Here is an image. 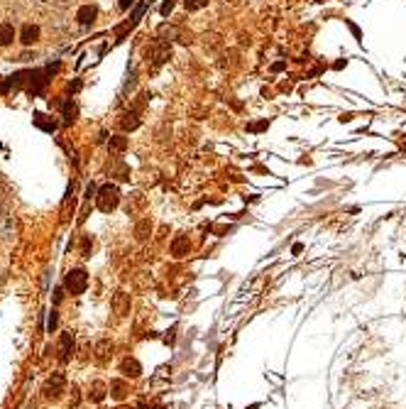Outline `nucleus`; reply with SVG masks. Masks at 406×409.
I'll return each instance as SVG.
<instances>
[{"instance_id": "f257e3e1", "label": "nucleus", "mask_w": 406, "mask_h": 409, "mask_svg": "<svg viewBox=\"0 0 406 409\" xmlns=\"http://www.w3.org/2000/svg\"><path fill=\"white\" fill-rule=\"evenodd\" d=\"M118 204H120V191H118V186H115V184L101 186V191H98V208H101L103 213H110Z\"/></svg>"}, {"instance_id": "4be33fe9", "label": "nucleus", "mask_w": 406, "mask_h": 409, "mask_svg": "<svg viewBox=\"0 0 406 409\" xmlns=\"http://www.w3.org/2000/svg\"><path fill=\"white\" fill-rule=\"evenodd\" d=\"M118 5H120V7H123V10H128V7H130V5H133V0H118Z\"/></svg>"}, {"instance_id": "39448f33", "label": "nucleus", "mask_w": 406, "mask_h": 409, "mask_svg": "<svg viewBox=\"0 0 406 409\" xmlns=\"http://www.w3.org/2000/svg\"><path fill=\"white\" fill-rule=\"evenodd\" d=\"M96 15H98V10H96L93 5H83V7H78V12H76V20H78V25H83V27H91V25H93V20H96Z\"/></svg>"}, {"instance_id": "423d86ee", "label": "nucleus", "mask_w": 406, "mask_h": 409, "mask_svg": "<svg viewBox=\"0 0 406 409\" xmlns=\"http://www.w3.org/2000/svg\"><path fill=\"white\" fill-rule=\"evenodd\" d=\"M110 355H113V343L108 341V338L96 343V360H98V363H108Z\"/></svg>"}, {"instance_id": "f8f14e48", "label": "nucleus", "mask_w": 406, "mask_h": 409, "mask_svg": "<svg viewBox=\"0 0 406 409\" xmlns=\"http://www.w3.org/2000/svg\"><path fill=\"white\" fill-rule=\"evenodd\" d=\"M147 7H149V0H142L135 10H133V15H130V27H135L137 22H139V17L144 15V10H147Z\"/></svg>"}, {"instance_id": "0eeeda50", "label": "nucleus", "mask_w": 406, "mask_h": 409, "mask_svg": "<svg viewBox=\"0 0 406 409\" xmlns=\"http://www.w3.org/2000/svg\"><path fill=\"white\" fill-rule=\"evenodd\" d=\"M20 39H22V44H34L39 39V27L37 25H25L22 32H20Z\"/></svg>"}, {"instance_id": "7ed1b4c3", "label": "nucleus", "mask_w": 406, "mask_h": 409, "mask_svg": "<svg viewBox=\"0 0 406 409\" xmlns=\"http://www.w3.org/2000/svg\"><path fill=\"white\" fill-rule=\"evenodd\" d=\"M64 387H67L64 375H62V372H54V375L47 380V385H44V395H47L49 400H59L62 392H64Z\"/></svg>"}, {"instance_id": "412c9836", "label": "nucleus", "mask_w": 406, "mask_h": 409, "mask_svg": "<svg viewBox=\"0 0 406 409\" xmlns=\"http://www.w3.org/2000/svg\"><path fill=\"white\" fill-rule=\"evenodd\" d=\"M54 326H57V314H54V311H52V316H49V324H47V329H49V331H52V329H54Z\"/></svg>"}, {"instance_id": "a211bd4d", "label": "nucleus", "mask_w": 406, "mask_h": 409, "mask_svg": "<svg viewBox=\"0 0 406 409\" xmlns=\"http://www.w3.org/2000/svg\"><path fill=\"white\" fill-rule=\"evenodd\" d=\"M167 54H169V49H164V47H162V49H157V52H154V64H162Z\"/></svg>"}, {"instance_id": "1a4fd4ad", "label": "nucleus", "mask_w": 406, "mask_h": 409, "mask_svg": "<svg viewBox=\"0 0 406 409\" xmlns=\"http://www.w3.org/2000/svg\"><path fill=\"white\" fill-rule=\"evenodd\" d=\"M171 253H174V258H184L189 253V240L186 238H176L171 243Z\"/></svg>"}, {"instance_id": "aec40b11", "label": "nucleus", "mask_w": 406, "mask_h": 409, "mask_svg": "<svg viewBox=\"0 0 406 409\" xmlns=\"http://www.w3.org/2000/svg\"><path fill=\"white\" fill-rule=\"evenodd\" d=\"M171 10H174V0H167V2H164V5H162V10H159V12H162V15H164V17H167V15H169V12H171Z\"/></svg>"}, {"instance_id": "4468645a", "label": "nucleus", "mask_w": 406, "mask_h": 409, "mask_svg": "<svg viewBox=\"0 0 406 409\" xmlns=\"http://www.w3.org/2000/svg\"><path fill=\"white\" fill-rule=\"evenodd\" d=\"M73 115H76V103L67 101V103H64V123H71Z\"/></svg>"}, {"instance_id": "dca6fc26", "label": "nucleus", "mask_w": 406, "mask_h": 409, "mask_svg": "<svg viewBox=\"0 0 406 409\" xmlns=\"http://www.w3.org/2000/svg\"><path fill=\"white\" fill-rule=\"evenodd\" d=\"M110 149H125V137H113L110 140Z\"/></svg>"}, {"instance_id": "9b49d317", "label": "nucleus", "mask_w": 406, "mask_h": 409, "mask_svg": "<svg viewBox=\"0 0 406 409\" xmlns=\"http://www.w3.org/2000/svg\"><path fill=\"white\" fill-rule=\"evenodd\" d=\"M44 118H47V115L37 113V115H34V125H37V128H42L44 133H54V130H57V123H54V120H52V123H47Z\"/></svg>"}, {"instance_id": "ddd939ff", "label": "nucleus", "mask_w": 406, "mask_h": 409, "mask_svg": "<svg viewBox=\"0 0 406 409\" xmlns=\"http://www.w3.org/2000/svg\"><path fill=\"white\" fill-rule=\"evenodd\" d=\"M123 370H125V375H133V377L139 375V365H137V360H125V363H123Z\"/></svg>"}, {"instance_id": "f03ea898", "label": "nucleus", "mask_w": 406, "mask_h": 409, "mask_svg": "<svg viewBox=\"0 0 406 409\" xmlns=\"http://www.w3.org/2000/svg\"><path fill=\"white\" fill-rule=\"evenodd\" d=\"M86 284H88V274L83 272V270H71L67 274V289L71 294H83Z\"/></svg>"}, {"instance_id": "9d476101", "label": "nucleus", "mask_w": 406, "mask_h": 409, "mask_svg": "<svg viewBox=\"0 0 406 409\" xmlns=\"http://www.w3.org/2000/svg\"><path fill=\"white\" fill-rule=\"evenodd\" d=\"M12 39H15V30H12V25H0V47L12 44Z\"/></svg>"}, {"instance_id": "2eb2a0df", "label": "nucleus", "mask_w": 406, "mask_h": 409, "mask_svg": "<svg viewBox=\"0 0 406 409\" xmlns=\"http://www.w3.org/2000/svg\"><path fill=\"white\" fill-rule=\"evenodd\" d=\"M186 10H201L203 5H208V0H184Z\"/></svg>"}, {"instance_id": "6ab92c4d", "label": "nucleus", "mask_w": 406, "mask_h": 409, "mask_svg": "<svg viewBox=\"0 0 406 409\" xmlns=\"http://www.w3.org/2000/svg\"><path fill=\"white\" fill-rule=\"evenodd\" d=\"M110 390H113V397H118V400H120V397L125 395V392H123V385H120V382H113V385H110Z\"/></svg>"}, {"instance_id": "f3484780", "label": "nucleus", "mask_w": 406, "mask_h": 409, "mask_svg": "<svg viewBox=\"0 0 406 409\" xmlns=\"http://www.w3.org/2000/svg\"><path fill=\"white\" fill-rule=\"evenodd\" d=\"M103 395H105V392H103V385H101V382H96V385H93V400H96V402H101V400H103Z\"/></svg>"}, {"instance_id": "6e6552de", "label": "nucleus", "mask_w": 406, "mask_h": 409, "mask_svg": "<svg viewBox=\"0 0 406 409\" xmlns=\"http://www.w3.org/2000/svg\"><path fill=\"white\" fill-rule=\"evenodd\" d=\"M71 350H73V334H64L62 341H59V358L64 363L71 358Z\"/></svg>"}, {"instance_id": "20e7f679", "label": "nucleus", "mask_w": 406, "mask_h": 409, "mask_svg": "<svg viewBox=\"0 0 406 409\" xmlns=\"http://www.w3.org/2000/svg\"><path fill=\"white\" fill-rule=\"evenodd\" d=\"M110 306H113V311H115L118 316H125V314L130 311V294H125V292H115Z\"/></svg>"}]
</instances>
